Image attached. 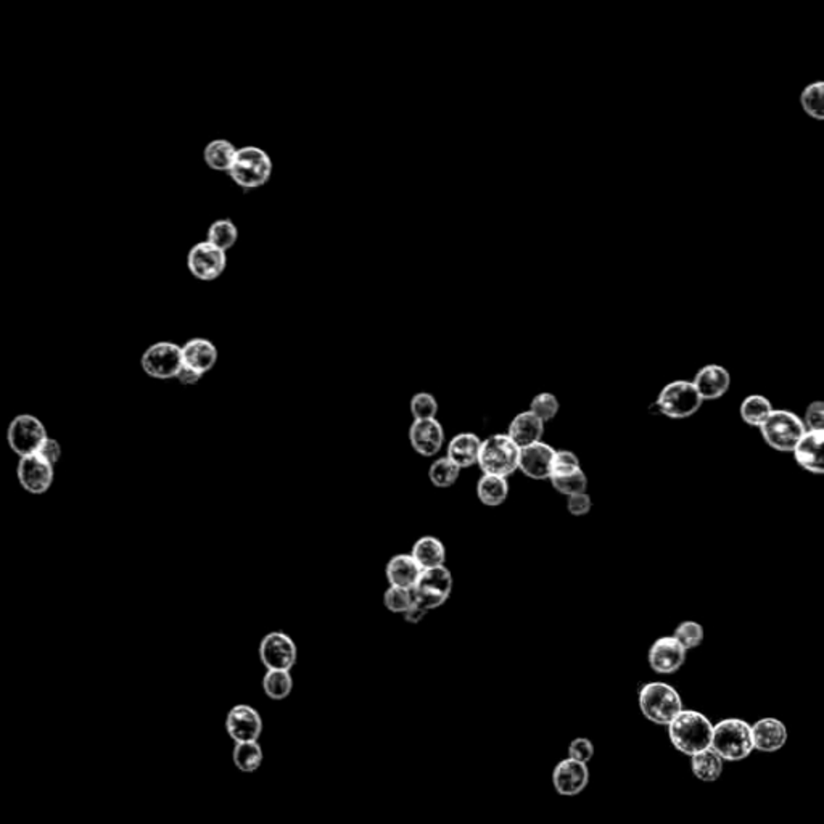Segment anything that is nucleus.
I'll list each match as a JSON object with an SVG mask.
<instances>
[{
  "mask_svg": "<svg viewBox=\"0 0 824 824\" xmlns=\"http://www.w3.org/2000/svg\"><path fill=\"white\" fill-rule=\"evenodd\" d=\"M715 724L697 710H683L669 726L671 746L681 754L694 757L712 748Z\"/></svg>",
  "mask_w": 824,
  "mask_h": 824,
  "instance_id": "obj_1",
  "label": "nucleus"
},
{
  "mask_svg": "<svg viewBox=\"0 0 824 824\" xmlns=\"http://www.w3.org/2000/svg\"><path fill=\"white\" fill-rule=\"evenodd\" d=\"M712 749L724 762H742L754 752L752 726L742 718H724L713 728Z\"/></svg>",
  "mask_w": 824,
  "mask_h": 824,
  "instance_id": "obj_2",
  "label": "nucleus"
},
{
  "mask_svg": "<svg viewBox=\"0 0 824 824\" xmlns=\"http://www.w3.org/2000/svg\"><path fill=\"white\" fill-rule=\"evenodd\" d=\"M638 702L644 718L651 723L667 728L685 710L678 691L662 681H652L642 686L638 694Z\"/></svg>",
  "mask_w": 824,
  "mask_h": 824,
  "instance_id": "obj_3",
  "label": "nucleus"
},
{
  "mask_svg": "<svg viewBox=\"0 0 824 824\" xmlns=\"http://www.w3.org/2000/svg\"><path fill=\"white\" fill-rule=\"evenodd\" d=\"M520 453L508 433H496L483 439L478 465L483 474L509 478L520 469Z\"/></svg>",
  "mask_w": 824,
  "mask_h": 824,
  "instance_id": "obj_4",
  "label": "nucleus"
},
{
  "mask_svg": "<svg viewBox=\"0 0 824 824\" xmlns=\"http://www.w3.org/2000/svg\"><path fill=\"white\" fill-rule=\"evenodd\" d=\"M702 404L704 400L696 390L693 380H675L660 390L654 408L659 414L671 421H683L693 417L702 408Z\"/></svg>",
  "mask_w": 824,
  "mask_h": 824,
  "instance_id": "obj_5",
  "label": "nucleus"
},
{
  "mask_svg": "<svg viewBox=\"0 0 824 824\" xmlns=\"http://www.w3.org/2000/svg\"><path fill=\"white\" fill-rule=\"evenodd\" d=\"M760 433L771 449L779 453H793V449L807 433V427L803 419L793 411L775 409L770 419L760 429Z\"/></svg>",
  "mask_w": 824,
  "mask_h": 824,
  "instance_id": "obj_6",
  "label": "nucleus"
},
{
  "mask_svg": "<svg viewBox=\"0 0 824 824\" xmlns=\"http://www.w3.org/2000/svg\"><path fill=\"white\" fill-rule=\"evenodd\" d=\"M272 174L270 155L258 146H242L237 150L229 176L244 189H256L266 184Z\"/></svg>",
  "mask_w": 824,
  "mask_h": 824,
  "instance_id": "obj_7",
  "label": "nucleus"
},
{
  "mask_svg": "<svg viewBox=\"0 0 824 824\" xmlns=\"http://www.w3.org/2000/svg\"><path fill=\"white\" fill-rule=\"evenodd\" d=\"M47 439L46 427L40 419L31 414H18L8 424V447L20 457L38 455Z\"/></svg>",
  "mask_w": 824,
  "mask_h": 824,
  "instance_id": "obj_8",
  "label": "nucleus"
},
{
  "mask_svg": "<svg viewBox=\"0 0 824 824\" xmlns=\"http://www.w3.org/2000/svg\"><path fill=\"white\" fill-rule=\"evenodd\" d=\"M414 591V602L427 612L439 609L453 591V575L447 565L422 571Z\"/></svg>",
  "mask_w": 824,
  "mask_h": 824,
  "instance_id": "obj_9",
  "label": "nucleus"
},
{
  "mask_svg": "<svg viewBox=\"0 0 824 824\" xmlns=\"http://www.w3.org/2000/svg\"><path fill=\"white\" fill-rule=\"evenodd\" d=\"M140 366L148 377L158 380L176 378L179 370L184 366L182 347L173 341H158L146 348L140 359Z\"/></svg>",
  "mask_w": 824,
  "mask_h": 824,
  "instance_id": "obj_10",
  "label": "nucleus"
},
{
  "mask_svg": "<svg viewBox=\"0 0 824 824\" xmlns=\"http://www.w3.org/2000/svg\"><path fill=\"white\" fill-rule=\"evenodd\" d=\"M260 659L266 670H292L298 660V647L284 632H270L260 642Z\"/></svg>",
  "mask_w": 824,
  "mask_h": 824,
  "instance_id": "obj_11",
  "label": "nucleus"
},
{
  "mask_svg": "<svg viewBox=\"0 0 824 824\" xmlns=\"http://www.w3.org/2000/svg\"><path fill=\"white\" fill-rule=\"evenodd\" d=\"M226 264V252L211 245L209 242H199L187 254V268L193 278L199 280H215L223 274Z\"/></svg>",
  "mask_w": 824,
  "mask_h": 824,
  "instance_id": "obj_12",
  "label": "nucleus"
},
{
  "mask_svg": "<svg viewBox=\"0 0 824 824\" xmlns=\"http://www.w3.org/2000/svg\"><path fill=\"white\" fill-rule=\"evenodd\" d=\"M18 482L26 493L44 494L50 490L55 480V467L39 455L20 457L16 467Z\"/></svg>",
  "mask_w": 824,
  "mask_h": 824,
  "instance_id": "obj_13",
  "label": "nucleus"
},
{
  "mask_svg": "<svg viewBox=\"0 0 824 824\" xmlns=\"http://www.w3.org/2000/svg\"><path fill=\"white\" fill-rule=\"evenodd\" d=\"M226 732L235 744L260 740L262 732L260 712L248 704L234 705L226 717Z\"/></svg>",
  "mask_w": 824,
  "mask_h": 824,
  "instance_id": "obj_14",
  "label": "nucleus"
},
{
  "mask_svg": "<svg viewBox=\"0 0 824 824\" xmlns=\"http://www.w3.org/2000/svg\"><path fill=\"white\" fill-rule=\"evenodd\" d=\"M686 654L687 651L673 634L662 636L652 642L647 654V662L659 675H673L685 665Z\"/></svg>",
  "mask_w": 824,
  "mask_h": 824,
  "instance_id": "obj_15",
  "label": "nucleus"
},
{
  "mask_svg": "<svg viewBox=\"0 0 824 824\" xmlns=\"http://www.w3.org/2000/svg\"><path fill=\"white\" fill-rule=\"evenodd\" d=\"M589 784V768L586 763L577 762L571 757L557 763L553 770V786L563 797H575Z\"/></svg>",
  "mask_w": 824,
  "mask_h": 824,
  "instance_id": "obj_16",
  "label": "nucleus"
},
{
  "mask_svg": "<svg viewBox=\"0 0 824 824\" xmlns=\"http://www.w3.org/2000/svg\"><path fill=\"white\" fill-rule=\"evenodd\" d=\"M445 429L437 419L414 421L409 429V441L417 455L433 457L445 447Z\"/></svg>",
  "mask_w": 824,
  "mask_h": 824,
  "instance_id": "obj_17",
  "label": "nucleus"
},
{
  "mask_svg": "<svg viewBox=\"0 0 824 824\" xmlns=\"http://www.w3.org/2000/svg\"><path fill=\"white\" fill-rule=\"evenodd\" d=\"M693 384L704 403L720 400L731 386V374L722 364H707L696 372Z\"/></svg>",
  "mask_w": 824,
  "mask_h": 824,
  "instance_id": "obj_18",
  "label": "nucleus"
},
{
  "mask_svg": "<svg viewBox=\"0 0 824 824\" xmlns=\"http://www.w3.org/2000/svg\"><path fill=\"white\" fill-rule=\"evenodd\" d=\"M793 455L802 469L824 475V430H807Z\"/></svg>",
  "mask_w": 824,
  "mask_h": 824,
  "instance_id": "obj_19",
  "label": "nucleus"
},
{
  "mask_svg": "<svg viewBox=\"0 0 824 824\" xmlns=\"http://www.w3.org/2000/svg\"><path fill=\"white\" fill-rule=\"evenodd\" d=\"M555 449L545 441L524 447L520 453V472L532 480H549L553 474Z\"/></svg>",
  "mask_w": 824,
  "mask_h": 824,
  "instance_id": "obj_20",
  "label": "nucleus"
},
{
  "mask_svg": "<svg viewBox=\"0 0 824 824\" xmlns=\"http://www.w3.org/2000/svg\"><path fill=\"white\" fill-rule=\"evenodd\" d=\"M754 746L760 752H778L786 746L787 728L778 718L766 717L752 724Z\"/></svg>",
  "mask_w": 824,
  "mask_h": 824,
  "instance_id": "obj_21",
  "label": "nucleus"
},
{
  "mask_svg": "<svg viewBox=\"0 0 824 824\" xmlns=\"http://www.w3.org/2000/svg\"><path fill=\"white\" fill-rule=\"evenodd\" d=\"M543 433H545V422L538 416H535L532 411H524L517 414L509 424V439H512L520 449L543 441Z\"/></svg>",
  "mask_w": 824,
  "mask_h": 824,
  "instance_id": "obj_22",
  "label": "nucleus"
},
{
  "mask_svg": "<svg viewBox=\"0 0 824 824\" xmlns=\"http://www.w3.org/2000/svg\"><path fill=\"white\" fill-rule=\"evenodd\" d=\"M482 443H483V439H480L475 433H472V431L457 433L447 443V457H449L457 467L469 469L472 465L478 464Z\"/></svg>",
  "mask_w": 824,
  "mask_h": 824,
  "instance_id": "obj_23",
  "label": "nucleus"
},
{
  "mask_svg": "<svg viewBox=\"0 0 824 824\" xmlns=\"http://www.w3.org/2000/svg\"><path fill=\"white\" fill-rule=\"evenodd\" d=\"M421 565L411 554H396L388 561L385 567L386 580L390 586L404 589H414L422 575Z\"/></svg>",
  "mask_w": 824,
  "mask_h": 824,
  "instance_id": "obj_24",
  "label": "nucleus"
},
{
  "mask_svg": "<svg viewBox=\"0 0 824 824\" xmlns=\"http://www.w3.org/2000/svg\"><path fill=\"white\" fill-rule=\"evenodd\" d=\"M184 366L205 376L217 362V348L207 339L189 340L182 347Z\"/></svg>",
  "mask_w": 824,
  "mask_h": 824,
  "instance_id": "obj_25",
  "label": "nucleus"
},
{
  "mask_svg": "<svg viewBox=\"0 0 824 824\" xmlns=\"http://www.w3.org/2000/svg\"><path fill=\"white\" fill-rule=\"evenodd\" d=\"M411 555L416 559L422 571L443 567L447 563V547L439 538L430 535L417 539Z\"/></svg>",
  "mask_w": 824,
  "mask_h": 824,
  "instance_id": "obj_26",
  "label": "nucleus"
},
{
  "mask_svg": "<svg viewBox=\"0 0 824 824\" xmlns=\"http://www.w3.org/2000/svg\"><path fill=\"white\" fill-rule=\"evenodd\" d=\"M773 403L763 394H749L742 403H740V414L744 424L762 429L763 424L770 419L773 414Z\"/></svg>",
  "mask_w": 824,
  "mask_h": 824,
  "instance_id": "obj_27",
  "label": "nucleus"
},
{
  "mask_svg": "<svg viewBox=\"0 0 824 824\" xmlns=\"http://www.w3.org/2000/svg\"><path fill=\"white\" fill-rule=\"evenodd\" d=\"M477 496L482 504L488 508H498L508 500V478L496 477L483 474L477 483Z\"/></svg>",
  "mask_w": 824,
  "mask_h": 824,
  "instance_id": "obj_28",
  "label": "nucleus"
},
{
  "mask_svg": "<svg viewBox=\"0 0 824 824\" xmlns=\"http://www.w3.org/2000/svg\"><path fill=\"white\" fill-rule=\"evenodd\" d=\"M723 763V758L710 748L701 754L691 757V770L696 778L701 779L704 783H713L722 776Z\"/></svg>",
  "mask_w": 824,
  "mask_h": 824,
  "instance_id": "obj_29",
  "label": "nucleus"
},
{
  "mask_svg": "<svg viewBox=\"0 0 824 824\" xmlns=\"http://www.w3.org/2000/svg\"><path fill=\"white\" fill-rule=\"evenodd\" d=\"M237 150L232 142L226 139L211 140L203 150V160L213 171H231Z\"/></svg>",
  "mask_w": 824,
  "mask_h": 824,
  "instance_id": "obj_30",
  "label": "nucleus"
},
{
  "mask_svg": "<svg viewBox=\"0 0 824 824\" xmlns=\"http://www.w3.org/2000/svg\"><path fill=\"white\" fill-rule=\"evenodd\" d=\"M232 760L237 770L242 773H254L260 770L264 760L261 746L258 740L254 742H240L235 744L232 750Z\"/></svg>",
  "mask_w": 824,
  "mask_h": 824,
  "instance_id": "obj_31",
  "label": "nucleus"
},
{
  "mask_svg": "<svg viewBox=\"0 0 824 824\" xmlns=\"http://www.w3.org/2000/svg\"><path fill=\"white\" fill-rule=\"evenodd\" d=\"M801 107L809 118L824 123V79H818L803 87Z\"/></svg>",
  "mask_w": 824,
  "mask_h": 824,
  "instance_id": "obj_32",
  "label": "nucleus"
},
{
  "mask_svg": "<svg viewBox=\"0 0 824 824\" xmlns=\"http://www.w3.org/2000/svg\"><path fill=\"white\" fill-rule=\"evenodd\" d=\"M293 689L292 673L286 670H268L262 678V691L270 701H284Z\"/></svg>",
  "mask_w": 824,
  "mask_h": 824,
  "instance_id": "obj_33",
  "label": "nucleus"
},
{
  "mask_svg": "<svg viewBox=\"0 0 824 824\" xmlns=\"http://www.w3.org/2000/svg\"><path fill=\"white\" fill-rule=\"evenodd\" d=\"M461 467H457L449 457H439L431 463L429 469V480L437 488H451L461 477Z\"/></svg>",
  "mask_w": 824,
  "mask_h": 824,
  "instance_id": "obj_34",
  "label": "nucleus"
},
{
  "mask_svg": "<svg viewBox=\"0 0 824 824\" xmlns=\"http://www.w3.org/2000/svg\"><path fill=\"white\" fill-rule=\"evenodd\" d=\"M237 237H239L237 226L232 223L231 219H217L209 226L207 242L223 252H227L235 245Z\"/></svg>",
  "mask_w": 824,
  "mask_h": 824,
  "instance_id": "obj_35",
  "label": "nucleus"
},
{
  "mask_svg": "<svg viewBox=\"0 0 824 824\" xmlns=\"http://www.w3.org/2000/svg\"><path fill=\"white\" fill-rule=\"evenodd\" d=\"M384 604L392 614L404 616L414 604V591L398 586H388L384 594Z\"/></svg>",
  "mask_w": 824,
  "mask_h": 824,
  "instance_id": "obj_36",
  "label": "nucleus"
},
{
  "mask_svg": "<svg viewBox=\"0 0 824 824\" xmlns=\"http://www.w3.org/2000/svg\"><path fill=\"white\" fill-rule=\"evenodd\" d=\"M551 485L554 488L557 493L563 494V496H573V494L586 493L588 490V477H586L585 470H578L575 474H571V475H563V477H553L551 480Z\"/></svg>",
  "mask_w": 824,
  "mask_h": 824,
  "instance_id": "obj_37",
  "label": "nucleus"
},
{
  "mask_svg": "<svg viewBox=\"0 0 824 824\" xmlns=\"http://www.w3.org/2000/svg\"><path fill=\"white\" fill-rule=\"evenodd\" d=\"M673 636L679 641V644L685 647L686 651H693L704 642L705 633H704V626L699 622L685 620L675 628Z\"/></svg>",
  "mask_w": 824,
  "mask_h": 824,
  "instance_id": "obj_38",
  "label": "nucleus"
},
{
  "mask_svg": "<svg viewBox=\"0 0 824 824\" xmlns=\"http://www.w3.org/2000/svg\"><path fill=\"white\" fill-rule=\"evenodd\" d=\"M559 409H561V403L557 400V396L549 392H543L533 398L528 411H532L535 416H538L546 424L557 416Z\"/></svg>",
  "mask_w": 824,
  "mask_h": 824,
  "instance_id": "obj_39",
  "label": "nucleus"
},
{
  "mask_svg": "<svg viewBox=\"0 0 824 824\" xmlns=\"http://www.w3.org/2000/svg\"><path fill=\"white\" fill-rule=\"evenodd\" d=\"M411 414L414 421H429L437 419L439 414V401L431 394L419 392L411 400Z\"/></svg>",
  "mask_w": 824,
  "mask_h": 824,
  "instance_id": "obj_40",
  "label": "nucleus"
},
{
  "mask_svg": "<svg viewBox=\"0 0 824 824\" xmlns=\"http://www.w3.org/2000/svg\"><path fill=\"white\" fill-rule=\"evenodd\" d=\"M578 470H581V464L578 456L569 449H555L554 461H553V477H563V475H571ZM549 478V480H551Z\"/></svg>",
  "mask_w": 824,
  "mask_h": 824,
  "instance_id": "obj_41",
  "label": "nucleus"
},
{
  "mask_svg": "<svg viewBox=\"0 0 824 824\" xmlns=\"http://www.w3.org/2000/svg\"><path fill=\"white\" fill-rule=\"evenodd\" d=\"M802 419L807 430H824V401H811Z\"/></svg>",
  "mask_w": 824,
  "mask_h": 824,
  "instance_id": "obj_42",
  "label": "nucleus"
},
{
  "mask_svg": "<svg viewBox=\"0 0 824 824\" xmlns=\"http://www.w3.org/2000/svg\"><path fill=\"white\" fill-rule=\"evenodd\" d=\"M569 757L577 762L588 763L593 760L594 744L588 738H577L569 746Z\"/></svg>",
  "mask_w": 824,
  "mask_h": 824,
  "instance_id": "obj_43",
  "label": "nucleus"
},
{
  "mask_svg": "<svg viewBox=\"0 0 824 824\" xmlns=\"http://www.w3.org/2000/svg\"><path fill=\"white\" fill-rule=\"evenodd\" d=\"M591 509H593V501L588 493L573 494L567 498V510L571 512V516H586L589 514Z\"/></svg>",
  "mask_w": 824,
  "mask_h": 824,
  "instance_id": "obj_44",
  "label": "nucleus"
},
{
  "mask_svg": "<svg viewBox=\"0 0 824 824\" xmlns=\"http://www.w3.org/2000/svg\"><path fill=\"white\" fill-rule=\"evenodd\" d=\"M38 455L40 456L44 461L52 464L55 467L57 464L60 463V459H62V445L58 443V439H50V437H49V439L42 443V447L39 449Z\"/></svg>",
  "mask_w": 824,
  "mask_h": 824,
  "instance_id": "obj_45",
  "label": "nucleus"
},
{
  "mask_svg": "<svg viewBox=\"0 0 824 824\" xmlns=\"http://www.w3.org/2000/svg\"><path fill=\"white\" fill-rule=\"evenodd\" d=\"M201 374L195 372V370L187 368V366H182L181 370H179L178 376H176V380H178L181 385H197L200 382Z\"/></svg>",
  "mask_w": 824,
  "mask_h": 824,
  "instance_id": "obj_46",
  "label": "nucleus"
},
{
  "mask_svg": "<svg viewBox=\"0 0 824 824\" xmlns=\"http://www.w3.org/2000/svg\"><path fill=\"white\" fill-rule=\"evenodd\" d=\"M427 614H429V612H427L424 607L417 606L416 602H414L412 607H411L403 616H404V620H406L408 624L416 625L419 624V622H422L425 616H427Z\"/></svg>",
  "mask_w": 824,
  "mask_h": 824,
  "instance_id": "obj_47",
  "label": "nucleus"
}]
</instances>
